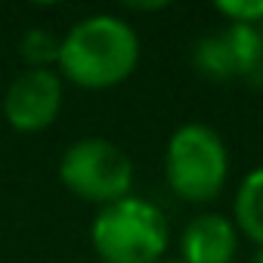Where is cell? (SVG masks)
Listing matches in <instances>:
<instances>
[{
  "mask_svg": "<svg viewBox=\"0 0 263 263\" xmlns=\"http://www.w3.org/2000/svg\"><path fill=\"white\" fill-rule=\"evenodd\" d=\"M140 34L115 13L78 19L59 47V74L81 90H108L124 84L140 65Z\"/></svg>",
  "mask_w": 263,
  "mask_h": 263,
  "instance_id": "6da1fadb",
  "label": "cell"
},
{
  "mask_svg": "<svg viewBox=\"0 0 263 263\" xmlns=\"http://www.w3.org/2000/svg\"><path fill=\"white\" fill-rule=\"evenodd\" d=\"M90 245L102 263H161L171 245V223L155 201L127 195L96 211Z\"/></svg>",
  "mask_w": 263,
  "mask_h": 263,
  "instance_id": "7a4b0ae2",
  "label": "cell"
},
{
  "mask_svg": "<svg viewBox=\"0 0 263 263\" xmlns=\"http://www.w3.org/2000/svg\"><path fill=\"white\" fill-rule=\"evenodd\" d=\"M226 177L229 149L211 124L189 121L171 134L164 149V180L177 198L208 204L223 192Z\"/></svg>",
  "mask_w": 263,
  "mask_h": 263,
  "instance_id": "3957f363",
  "label": "cell"
},
{
  "mask_svg": "<svg viewBox=\"0 0 263 263\" xmlns=\"http://www.w3.org/2000/svg\"><path fill=\"white\" fill-rule=\"evenodd\" d=\"M59 180L81 201L105 208L134 195L130 192L134 189V161L118 143L105 137H84L62 152Z\"/></svg>",
  "mask_w": 263,
  "mask_h": 263,
  "instance_id": "277c9868",
  "label": "cell"
},
{
  "mask_svg": "<svg viewBox=\"0 0 263 263\" xmlns=\"http://www.w3.org/2000/svg\"><path fill=\"white\" fill-rule=\"evenodd\" d=\"M62 74L56 68H25L4 93V118L16 134H44L62 108Z\"/></svg>",
  "mask_w": 263,
  "mask_h": 263,
  "instance_id": "5b68a950",
  "label": "cell"
},
{
  "mask_svg": "<svg viewBox=\"0 0 263 263\" xmlns=\"http://www.w3.org/2000/svg\"><path fill=\"white\" fill-rule=\"evenodd\" d=\"M238 251V229L223 214H198L186 223L180 235L183 263H232Z\"/></svg>",
  "mask_w": 263,
  "mask_h": 263,
  "instance_id": "8992f818",
  "label": "cell"
},
{
  "mask_svg": "<svg viewBox=\"0 0 263 263\" xmlns=\"http://www.w3.org/2000/svg\"><path fill=\"white\" fill-rule=\"evenodd\" d=\"M232 223L238 235L263 248V164L241 177L232 201Z\"/></svg>",
  "mask_w": 263,
  "mask_h": 263,
  "instance_id": "52a82bcc",
  "label": "cell"
},
{
  "mask_svg": "<svg viewBox=\"0 0 263 263\" xmlns=\"http://www.w3.org/2000/svg\"><path fill=\"white\" fill-rule=\"evenodd\" d=\"M192 68L204 78V81H235V62L232 53L223 41V34H204L201 41H195L192 47Z\"/></svg>",
  "mask_w": 263,
  "mask_h": 263,
  "instance_id": "ba28073f",
  "label": "cell"
},
{
  "mask_svg": "<svg viewBox=\"0 0 263 263\" xmlns=\"http://www.w3.org/2000/svg\"><path fill=\"white\" fill-rule=\"evenodd\" d=\"M62 37L50 28H28L19 37V56L25 59V68H53L59 62Z\"/></svg>",
  "mask_w": 263,
  "mask_h": 263,
  "instance_id": "9c48e42d",
  "label": "cell"
},
{
  "mask_svg": "<svg viewBox=\"0 0 263 263\" xmlns=\"http://www.w3.org/2000/svg\"><path fill=\"white\" fill-rule=\"evenodd\" d=\"M214 10L229 25H263V0H217Z\"/></svg>",
  "mask_w": 263,
  "mask_h": 263,
  "instance_id": "30bf717a",
  "label": "cell"
},
{
  "mask_svg": "<svg viewBox=\"0 0 263 263\" xmlns=\"http://www.w3.org/2000/svg\"><path fill=\"white\" fill-rule=\"evenodd\" d=\"M167 4H130V10H137V13H152V10H164Z\"/></svg>",
  "mask_w": 263,
  "mask_h": 263,
  "instance_id": "8fae6325",
  "label": "cell"
},
{
  "mask_svg": "<svg viewBox=\"0 0 263 263\" xmlns=\"http://www.w3.org/2000/svg\"><path fill=\"white\" fill-rule=\"evenodd\" d=\"M254 263H263V248L257 251V257H254Z\"/></svg>",
  "mask_w": 263,
  "mask_h": 263,
  "instance_id": "7c38bea8",
  "label": "cell"
},
{
  "mask_svg": "<svg viewBox=\"0 0 263 263\" xmlns=\"http://www.w3.org/2000/svg\"><path fill=\"white\" fill-rule=\"evenodd\" d=\"M161 263H183V260H161Z\"/></svg>",
  "mask_w": 263,
  "mask_h": 263,
  "instance_id": "4fadbf2b",
  "label": "cell"
},
{
  "mask_svg": "<svg viewBox=\"0 0 263 263\" xmlns=\"http://www.w3.org/2000/svg\"><path fill=\"white\" fill-rule=\"evenodd\" d=\"M260 34H263V25H260Z\"/></svg>",
  "mask_w": 263,
  "mask_h": 263,
  "instance_id": "5bb4252c",
  "label": "cell"
}]
</instances>
